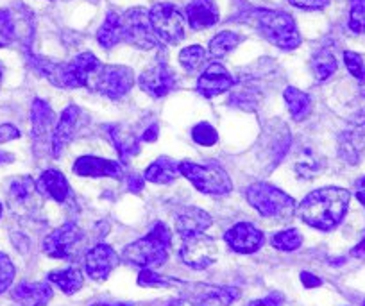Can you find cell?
<instances>
[{"instance_id": "cell-28", "label": "cell", "mask_w": 365, "mask_h": 306, "mask_svg": "<svg viewBox=\"0 0 365 306\" xmlns=\"http://www.w3.org/2000/svg\"><path fill=\"white\" fill-rule=\"evenodd\" d=\"M283 97H285L287 106H289L290 115H292L294 121H304L307 115L310 113L312 108V98L310 95L304 93V91L297 90V88L289 86L285 91H283Z\"/></svg>"}, {"instance_id": "cell-11", "label": "cell", "mask_w": 365, "mask_h": 306, "mask_svg": "<svg viewBox=\"0 0 365 306\" xmlns=\"http://www.w3.org/2000/svg\"><path fill=\"white\" fill-rule=\"evenodd\" d=\"M140 88L145 91L147 95L154 98L165 97L167 93H170L175 88V73L172 72L170 66L163 61H156L150 66H147L138 77Z\"/></svg>"}, {"instance_id": "cell-36", "label": "cell", "mask_w": 365, "mask_h": 306, "mask_svg": "<svg viewBox=\"0 0 365 306\" xmlns=\"http://www.w3.org/2000/svg\"><path fill=\"white\" fill-rule=\"evenodd\" d=\"M349 29L356 34H365V0H351Z\"/></svg>"}, {"instance_id": "cell-3", "label": "cell", "mask_w": 365, "mask_h": 306, "mask_svg": "<svg viewBox=\"0 0 365 306\" xmlns=\"http://www.w3.org/2000/svg\"><path fill=\"white\" fill-rule=\"evenodd\" d=\"M251 16L259 33L276 47L292 51L301 45V34L289 13L276 9H255Z\"/></svg>"}, {"instance_id": "cell-32", "label": "cell", "mask_w": 365, "mask_h": 306, "mask_svg": "<svg viewBox=\"0 0 365 306\" xmlns=\"http://www.w3.org/2000/svg\"><path fill=\"white\" fill-rule=\"evenodd\" d=\"M296 170H297V175H301V178L304 179L315 178V175L321 174L322 170L321 158L315 156V153L312 149H304V154L297 160Z\"/></svg>"}, {"instance_id": "cell-34", "label": "cell", "mask_w": 365, "mask_h": 306, "mask_svg": "<svg viewBox=\"0 0 365 306\" xmlns=\"http://www.w3.org/2000/svg\"><path fill=\"white\" fill-rule=\"evenodd\" d=\"M301 244H303V235L297 230H294V228L279 231V233L272 237V248L279 249V251H296V249L301 248Z\"/></svg>"}, {"instance_id": "cell-10", "label": "cell", "mask_w": 365, "mask_h": 306, "mask_svg": "<svg viewBox=\"0 0 365 306\" xmlns=\"http://www.w3.org/2000/svg\"><path fill=\"white\" fill-rule=\"evenodd\" d=\"M179 255H181V260L187 263L188 267H192V269L195 270H205L208 269L212 263L217 262L219 249H217V244L213 238L201 233L185 238Z\"/></svg>"}, {"instance_id": "cell-50", "label": "cell", "mask_w": 365, "mask_h": 306, "mask_svg": "<svg viewBox=\"0 0 365 306\" xmlns=\"http://www.w3.org/2000/svg\"><path fill=\"white\" fill-rule=\"evenodd\" d=\"M0 84H2V66H0Z\"/></svg>"}, {"instance_id": "cell-38", "label": "cell", "mask_w": 365, "mask_h": 306, "mask_svg": "<svg viewBox=\"0 0 365 306\" xmlns=\"http://www.w3.org/2000/svg\"><path fill=\"white\" fill-rule=\"evenodd\" d=\"M138 285H142V287H178L181 283L175 280H170V277L160 276V274H156L150 269H142V272L138 276Z\"/></svg>"}, {"instance_id": "cell-42", "label": "cell", "mask_w": 365, "mask_h": 306, "mask_svg": "<svg viewBox=\"0 0 365 306\" xmlns=\"http://www.w3.org/2000/svg\"><path fill=\"white\" fill-rule=\"evenodd\" d=\"M20 138V131L11 124L0 126V143H8L11 140Z\"/></svg>"}, {"instance_id": "cell-37", "label": "cell", "mask_w": 365, "mask_h": 306, "mask_svg": "<svg viewBox=\"0 0 365 306\" xmlns=\"http://www.w3.org/2000/svg\"><path fill=\"white\" fill-rule=\"evenodd\" d=\"M192 138H194V142L199 143V146L212 147L215 146L217 140H219V135H217L215 128H213L212 124H208V122H201V124H197L194 129H192Z\"/></svg>"}, {"instance_id": "cell-29", "label": "cell", "mask_w": 365, "mask_h": 306, "mask_svg": "<svg viewBox=\"0 0 365 306\" xmlns=\"http://www.w3.org/2000/svg\"><path fill=\"white\" fill-rule=\"evenodd\" d=\"M364 133L365 131H360V129H351V131H346L340 136L339 153L347 163L354 165L360 160V151L364 147V143H361L364 142Z\"/></svg>"}, {"instance_id": "cell-45", "label": "cell", "mask_w": 365, "mask_h": 306, "mask_svg": "<svg viewBox=\"0 0 365 306\" xmlns=\"http://www.w3.org/2000/svg\"><path fill=\"white\" fill-rule=\"evenodd\" d=\"M128 185L133 192H142L143 190V178H140L138 174H131L128 178Z\"/></svg>"}, {"instance_id": "cell-41", "label": "cell", "mask_w": 365, "mask_h": 306, "mask_svg": "<svg viewBox=\"0 0 365 306\" xmlns=\"http://www.w3.org/2000/svg\"><path fill=\"white\" fill-rule=\"evenodd\" d=\"M289 2L299 9L317 11V9H324L326 6H329V2H331V0H289Z\"/></svg>"}, {"instance_id": "cell-31", "label": "cell", "mask_w": 365, "mask_h": 306, "mask_svg": "<svg viewBox=\"0 0 365 306\" xmlns=\"http://www.w3.org/2000/svg\"><path fill=\"white\" fill-rule=\"evenodd\" d=\"M242 41V38L238 36L233 31H222V33L217 34L212 41H210V54L213 58H224L226 54H230L235 47Z\"/></svg>"}, {"instance_id": "cell-47", "label": "cell", "mask_w": 365, "mask_h": 306, "mask_svg": "<svg viewBox=\"0 0 365 306\" xmlns=\"http://www.w3.org/2000/svg\"><path fill=\"white\" fill-rule=\"evenodd\" d=\"M158 133H160L158 126L156 124L150 126V128L142 135V142H154V140L158 138Z\"/></svg>"}, {"instance_id": "cell-7", "label": "cell", "mask_w": 365, "mask_h": 306, "mask_svg": "<svg viewBox=\"0 0 365 306\" xmlns=\"http://www.w3.org/2000/svg\"><path fill=\"white\" fill-rule=\"evenodd\" d=\"M149 20L158 40L178 45L185 38V16L174 4H154L149 11Z\"/></svg>"}, {"instance_id": "cell-46", "label": "cell", "mask_w": 365, "mask_h": 306, "mask_svg": "<svg viewBox=\"0 0 365 306\" xmlns=\"http://www.w3.org/2000/svg\"><path fill=\"white\" fill-rule=\"evenodd\" d=\"M354 188H356V199L360 200V204L365 208V175L354 183Z\"/></svg>"}, {"instance_id": "cell-9", "label": "cell", "mask_w": 365, "mask_h": 306, "mask_svg": "<svg viewBox=\"0 0 365 306\" xmlns=\"http://www.w3.org/2000/svg\"><path fill=\"white\" fill-rule=\"evenodd\" d=\"M122 31L124 40L135 47L150 51L158 45V38L154 34L149 20V11L142 8H133L122 15Z\"/></svg>"}, {"instance_id": "cell-22", "label": "cell", "mask_w": 365, "mask_h": 306, "mask_svg": "<svg viewBox=\"0 0 365 306\" xmlns=\"http://www.w3.org/2000/svg\"><path fill=\"white\" fill-rule=\"evenodd\" d=\"M38 192L56 203H65L70 193V185L59 170H45L36 181Z\"/></svg>"}, {"instance_id": "cell-44", "label": "cell", "mask_w": 365, "mask_h": 306, "mask_svg": "<svg viewBox=\"0 0 365 306\" xmlns=\"http://www.w3.org/2000/svg\"><path fill=\"white\" fill-rule=\"evenodd\" d=\"M301 281H303V285L307 288H315V287H321L322 285L321 277L314 276V274L307 272V270H304V272H301Z\"/></svg>"}, {"instance_id": "cell-35", "label": "cell", "mask_w": 365, "mask_h": 306, "mask_svg": "<svg viewBox=\"0 0 365 306\" xmlns=\"http://www.w3.org/2000/svg\"><path fill=\"white\" fill-rule=\"evenodd\" d=\"M206 59V52L201 45H190V47L182 49L179 52V61H181L182 68L187 70V72H195L202 66Z\"/></svg>"}, {"instance_id": "cell-53", "label": "cell", "mask_w": 365, "mask_h": 306, "mask_svg": "<svg viewBox=\"0 0 365 306\" xmlns=\"http://www.w3.org/2000/svg\"><path fill=\"white\" fill-rule=\"evenodd\" d=\"M364 306H365V301H364Z\"/></svg>"}, {"instance_id": "cell-16", "label": "cell", "mask_w": 365, "mask_h": 306, "mask_svg": "<svg viewBox=\"0 0 365 306\" xmlns=\"http://www.w3.org/2000/svg\"><path fill=\"white\" fill-rule=\"evenodd\" d=\"M73 172L84 178H115L120 179L124 175L120 163L97 156H81L73 163Z\"/></svg>"}, {"instance_id": "cell-49", "label": "cell", "mask_w": 365, "mask_h": 306, "mask_svg": "<svg viewBox=\"0 0 365 306\" xmlns=\"http://www.w3.org/2000/svg\"><path fill=\"white\" fill-rule=\"evenodd\" d=\"M93 306H133V305H125V302H97Z\"/></svg>"}, {"instance_id": "cell-15", "label": "cell", "mask_w": 365, "mask_h": 306, "mask_svg": "<svg viewBox=\"0 0 365 306\" xmlns=\"http://www.w3.org/2000/svg\"><path fill=\"white\" fill-rule=\"evenodd\" d=\"M235 86V79L226 66L212 63L197 79V91L206 98H213Z\"/></svg>"}, {"instance_id": "cell-12", "label": "cell", "mask_w": 365, "mask_h": 306, "mask_svg": "<svg viewBox=\"0 0 365 306\" xmlns=\"http://www.w3.org/2000/svg\"><path fill=\"white\" fill-rule=\"evenodd\" d=\"M120 263V258L115 253V249L108 244H97L96 248H91L84 256V269H86L88 276L93 281H106L110 274Z\"/></svg>"}, {"instance_id": "cell-4", "label": "cell", "mask_w": 365, "mask_h": 306, "mask_svg": "<svg viewBox=\"0 0 365 306\" xmlns=\"http://www.w3.org/2000/svg\"><path fill=\"white\" fill-rule=\"evenodd\" d=\"M245 195L252 208L267 219L289 220L297 212L296 200L269 183H255L249 186Z\"/></svg>"}, {"instance_id": "cell-17", "label": "cell", "mask_w": 365, "mask_h": 306, "mask_svg": "<svg viewBox=\"0 0 365 306\" xmlns=\"http://www.w3.org/2000/svg\"><path fill=\"white\" fill-rule=\"evenodd\" d=\"M212 217L201 208H195V206H188V208H182L181 212L175 217V231L181 235L182 238L194 237V235H201L212 226Z\"/></svg>"}, {"instance_id": "cell-14", "label": "cell", "mask_w": 365, "mask_h": 306, "mask_svg": "<svg viewBox=\"0 0 365 306\" xmlns=\"http://www.w3.org/2000/svg\"><path fill=\"white\" fill-rule=\"evenodd\" d=\"M224 240L235 253L252 255V253H256L262 248L263 233L258 228L252 226V224L238 223L224 233Z\"/></svg>"}, {"instance_id": "cell-6", "label": "cell", "mask_w": 365, "mask_h": 306, "mask_svg": "<svg viewBox=\"0 0 365 306\" xmlns=\"http://www.w3.org/2000/svg\"><path fill=\"white\" fill-rule=\"evenodd\" d=\"M179 172H181L188 181L194 183L197 190L212 195H226L231 192L233 185L227 175V172L222 167L215 163L197 165L192 161H181L179 163Z\"/></svg>"}, {"instance_id": "cell-2", "label": "cell", "mask_w": 365, "mask_h": 306, "mask_svg": "<svg viewBox=\"0 0 365 306\" xmlns=\"http://www.w3.org/2000/svg\"><path fill=\"white\" fill-rule=\"evenodd\" d=\"M170 249V231L165 224H154L153 230L140 240L124 248V260L142 269H153L167 262Z\"/></svg>"}, {"instance_id": "cell-25", "label": "cell", "mask_w": 365, "mask_h": 306, "mask_svg": "<svg viewBox=\"0 0 365 306\" xmlns=\"http://www.w3.org/2000/svg\"><path fill=\"white\" fill-rule=\"evenodd\" d=\"M179 163H175L170 158H160L149 165L145 170V179L156 185H168V183L175 181L179 178Z\"/></svg>"}, {"instance_id": "cell-23", "label": "cell", "mask_w": 365, "mask_h": 306, "mask_svg": "<svg viewBox=\"0 0 365 306\" xmlns=\"http://www.w3.org/2000/svg\"><path fill=\"white\" fill-rule=\"evenodd\" d=\"M194 302L197 306H231V302L240 295V290L235 287H205L199 285Z\"/></svg>"}, {"instance_id": "cell-48", "label": "cell", "mask_w": 365, "mask_h": 306, "mask_svg": "<svg viewBox=\"0 0 365 306\" xmlns=\"http://www.w3.org/2000/svg\"><path fill=\"white\" fill-rule=\"evenodd\" d=\"M351 256H354V258H365V235L360 240V244L351 249Z\"/></svg>"}, {"instance_id": "cell-26", "label": "cell", "mask_w": 365, "mask_h": 306, "mask_svg": "<svg viewBox=\"0 0 365 306\" xmlns=\"http://www.w3.org/2000/svg\"><path fill=\"white\" fill-rule=\"evenodd\" d=\"M97 41L101 44V47L111 49L115 45H118L120 41H124V31H122V15L111 11L108 13L106 20L101 26L99 33H97Z\"/></svg>"}, {"instance_id": "cell-5", "label": "cell", "mask_w": 365, "mask_h": 306, "mask_svg": "<svg viewBox=\"0 0 365 306\" xmlns=\"http://www.w3.org/2000/svg\"><path fill=\"white\" fill-rule=\"evenodd\" d=\"M133 84H135V73L129 66L101 63L88 79L86 88L111 98V101H117L131 90Z\"/></svg>"}, {"instance_id": "cell-39", "label": "cell", "mask_w": 365, "mask_h": 306, "mask_svg": "<svg viewBox=\"0 0 365 306\" xmlns=\"http://www.w3.org/2000/svg\"><path fill=\"white\" fill-rule=\"evenodd\" d=\"M344 63H346L347 70H349L354 79L365 83V59L360 54L353 51H346L344 52Z\"/></svg>"}, {"instance_id": "cell-8", "label": "cell", "mask_w": 365, "mask_h": 306, "mask_svg": "<svg viewBox=\"0 0 365 306\" xmlns=\"http://www.w3.org/2000/svg\"><path fill=\"white\" fill-rule=\"evenodd\" d=\"M83 238L84 235L77 224L66 223L45 237L43 253L51 258L73 260L83 248Z\"/></svg>"}, {"instance_id": "cell-33", "label": "cell", "mask_w": 365, "mask_h": 306, "mask_svg": "<svg viewBox=\"0 0 365 306\" xmlns=\"http://www.w3.org/2000/svg\"><path fill=\"white\" fill-rule=\"evenodd\" d=\"M16 20L11 9H0V49L9 47L16 40Z\"/></svg>"}, {"instance_id": "cell-13", "label": "cell", "mask_w": 365, "mask_h": 306, "mask_svg": "<svg viewBox=\"0 0 365 306\" xmlns=\"http://www.w3.org/2000/svg\"><path fill=\"white\" fill-rule=\"evenodd\" d=\"M84 124V113L81 111V108L77 106H68L59 117L58 124H56L54 131H52L51 138V147L54 158L61 156L63 149L68 146L73 140V136L79 133L81 126Z\"/></svg>"}, {"instance_id": "cell-51", "label": "cell", "mask_w": 365, "mask_h": 306, "mask_svg": "<svg viewBox=\"0 0 365 306\" xmlns=\"http://www.w3.org/2000/svg\"><path fill=\"white\" fill-rule=\"evenodd\" d=\"M2 212H4V208H2V204H0V217H2Z\"/></svg>"}, {"instance_id": "cell-30", "label": "cell", "mask_w": 365, "mask_h": 306, "mask_svg": "<svg viewBox=\"0 0 365 306\" xmlns=\"http://www.w3.org/2000/svg\"><path fill=\"white\" fill-rule=\"evenodd\" d=\"M336 58L329 51H321L312 58V70L319 81H326L336 72Z\"/></svg>"}, {"instance_id": "cell-18", "label": "cell", "mask_w": 365, "mask_h": 306, "mask_svg": "<svg viewBox=\"0 0 365 306\" xmlns=\"http://www.w3.org/2000/svg\"><path fill=\"white\" fill-rule=\"evenodd\" d=\"M36 193H38V186L33 178H29V175H19V178H13L8 185L9 206H13L15 210L33 208Z\"/></svg>"}, {"instance_id": "cell-27", "label": "cell", "mask_w": 365, "mask_h": 306, "mask_svg": "<svg viewBox=\"0 0 365 306\" xmlns=\"http://www.w3.org/2000/svg\"><path fill=\"white\" fill-rule=\"evenodd\" d=\"M48 281H51L52 285H56L61 292H65L66 295L76 294V292H79L84 285L83 272H81L79 269H76V267L52 270V272L48 274Z\"/></svg>"}, {"instance_id": "cell-52", "label": "cell", "mask_w": 365, "mask_h": 306, "mask_svg": "<svg viewBox=\"0 0 365 306\" xmlns=\"http://www.w3.org/2000/svg\"><path fill=\"white\" fill-rule=\"evenodd\" d=\"M0 161H2V154H0Z\"/></svg>"}, {"instance_id": "cell-1", "label": "cell", "mask_w": 365, "mask_h": 306, "mask_svg": "<svg viewBox=\"0 0 365 306\" xmlns=\"http://www.w3.org/2000/svg\"><path fill=\"white\" fill-rule=\"evenodd\" d=\"M349 190L340 186H324L314 190L301 200L297 213L304 224L321 231H331L339 226L349 208Z\"/></svg>"}, {"instance_id": "cell-20", "label": "cell", "mask_w": 365, "mask_h": 306, "mask_svg": "<svg viewBox=\"0 0 365 306\" xmlns=\"http://www.w3.org/2000/svg\"><path fill=\"white\" fill-rule=\"evenodd\" d=\"M187 20L194 31L215 26L219 22V8L215 0H192L187 6Z\"/></svg>"}, {"instance_id": "cell-40", "label": "cell", "mask_w": 365, "mask_h": 306, "mask_svg": "<svg viewBox=\"0 0 365 306\" xmlns=\"http://www.w3.org/2000/svg\"><path fill=\"white\" fill-rule=\"evenodd\" d=\"M15 280V265L8 255L0 253V294H4Z\"/></svg>"}, {"instance_id": "cell-43", "label": "cell", "mask_w": 365, "mask_h": 306, "mask_svg": "<svg viewBox=\"0 0 365 306\" xmlns=\"http://www.w3.org/2000/svg\"><path fill=\"white\" fill-rule=\"evenodd\" d=\"M283 297L279 294H270L263 299H256V301L249 302V306H282Z\"/></svg>"}, {"instance_id": "cell-19", "label": "cell", "mask_w": 365, "mask_h": 306, "mask_svg": "<svg viewBox=\"0 0 365 306\" xmlns=\"http://www.w3.org/2000/svg\"><path fill=\"white\" fill-rule=\"evenodd\" d=\"M52 294L54 292L48 283H29V281H22L11 290V297L22 306H47Z\"/></svg>"}, {"instance_id": "cell-24", "label": "cell", "mask_w": 365, "mask_h": 306, "mask_svg": "<svg viewBox=\"0 0 365 306\" xmlns=\"http://www.w3.org/2000/svg\"><path fill=\"white\" fill-rule=\"evenodd\" d=\"M106 133L117 153L120 154L122 161H128L140 153V138H136L133 133L125 131L120 126H106Z\"/></svg>"}, {"instance_id": "cell-21", "label": "cell", "mask_w": 365, "mask_h": 306, "mask_svg": "<svg viewBox=\"0 0 365 306\" xmlns=\"http://www.w3.org/2000/svg\"><path fill=\"white\" fill-rule=\"evenodd\" d=\"M54 122H56V115L52 111L51 104L43 98H36L33 102V108H31V126H33V136L34 140H40L43 142L45 136L51 135L52 138V131H54Z\"/></svg>"}]
</instances>
